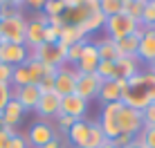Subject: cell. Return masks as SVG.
I'll return each instance as SVG.
<instances>
[{
	"label": "cell",
	"instance_id": "cell-1",
	"mask_svg": "<svg viewBox=\"0 0 155 148\" xmlns=\"http://www.w3.org/2000/svg\"><path fill=\"white\" fill-rule=\"evenodd\" d=\"M25 31H27V18L23 14L2 18V23H0V36H2L5 43L25 45Z\"/></svg>",
	"mask_w": 155,
	"mask_h": 148
},
{
	"label": "cell",
	"instance_id": "cell-2",
	"mask_svg": "<svg viewBox=\"0 0 155 148\" xmlns=\"http://www.w3.org/2000/svg\"><path fill=\"white\" fill-rule=\"evenodd\" d=\"M137 25H140V23H135L133 18H128L126 14H117V16L106 18V25H104V27H106V31H108V38L121 40V38H126V36L135 34Z\"/></svg>",
	"mask_w": 155,
	"mask_h": 148
},
{
	"label": "cell",
	"instance_id": "cell-3",
	"mask_svg": "<svg viewBox=\"0 0 155 148\" xmlns=\"http://www.w3.org/2000/svg\"><path fill=\"white\" fill-rule=\"evenodd\" d=\"M117 126H119V133H121V135L135 137V135L144 128L142 112H140V110H133V108H128V105L121 103V108L117 110Z\"/></svg>",
	"mask_w": 155,
	"mask_h": 148
},
{
	"label": "cell",
	"instance_id": "cell-4",
	"mask_svg": "<svg viewBox=\"0 0 155 148\" xmlns=\"http://www.w3.org/2000/svg\"><path fill=\"white\" fill-rule=\"evenodd\" d=\"M77 79H79V72L74 70L72 65H61L56 72V79H54V90L61 97H68V94H74L77 92Z\"/></svg>",
	"mask_w": 155,
	"mask_h": 148
},
{
	"label": "cell",
	"instance_id": "cell-5",
	"mask_svg": "<svg viewBox=\"0 0 155 148\" xmlns=\"http://www.w3.org/2000/svg\"><path fill=\"white\" fill-rule=\"evenodd\" d=\"M25 137H27L29 146L43 148L47 141H52L56 137V130H54V126L47 124V121H36V124L29 126V130H27V135H25Z\"/></svg>",
	"mask_w": 155,
	"mask_h": 148
},
{
	"label": "cell",
	"instance_id": "cell-6",
	"mask_svg": "<svg viewBox=\"0 0 155 148\" xmlns=\"http://www.w3.org/2000/svg\"><path fill=\"white\" fill-rule=\"evenodd\" d=\"M29 56H34V59H38L41 63L52 65V67L65 65V52L58 50V45H47V43H43L41 47H36L34 52H29Z\"/></svg>",
	"mask_w": 155,
	"mask_h": 148
},
{
	"label": "cell",
	"instance_id": "cell-7",
	"mask_svg": "<svg viewBox=\"0 0 155 148\" xmlns=\"http://www.w3.org/2000/svg\"><path fill=\"white\" fill-rule=\"evenodd\" d=\"M29 59V50L25 45H14V43H2L0 45V63H7V65H23Z\"/></svg>",
	"mask_w": 155,
	"mask_h": 148
},
{
	"label": "cell",
	"instance_id": "cell-8",
	"mask_svg": "<svg viewBox=\"0 0 155 148\" xmlns=\"http://www.w3.org/2000/svg\"><path fill=\"white\" fill-rule=\"evenodd\" d=\"M144 29H146L144 25H137L135 34L126 36V38H121V40H115L119 59H137V54H140V38H142Z\"/></svg>",
	"mask_w": 155,
	"mask_h": 148
},
{
	"label": "cell",
	"instance_id": "cell-9",
	"mask_svg": "<svg viewBox=\"0 0 155 148\" xmlns=\"http://www.w3.org/2000/svg\"><path fill=\"white\" fill-rule=\"evenodd\" d=\"M128 90V81L126 79H110V81H104L101 83V90H99V99L104 105L108 103H117L121 101V92Z\"/></svg>",
	"mask_w": 155,
	"mask_h": 148
},
{
	"label": "cell",
	"instance_id": "cell-10",
	"mask_svg": "<svg viewBox=\"0 0 155 148\" xmlns=\"http://www.w3.org/2000/svg\"><path fill=\"white\" fill-rule=\"evenodd\" d=\"M101 79L97 76V74H79V79H77V92L74 94H79V97H83L85 101H90V99H94V97H99V90H101Z\"/></svg>",
	"mask_w": 155,
	"mask_h": 148
},
{
	"label": "cell",
	"instance_id": "cell-11",
	"mask_svg": "<svg viewBox=\"0 0 155 148\" xmlns=\"http://www.w3.org/2000/svg\"><path fill=\"white\" fill-rule=\"evenodd\" d=\"M34 112L38 114V117H45V119L58 117V112H61V94H58L56 90H52V92H47V94H41V101H38Z\"/></svg>",
	"mask_w": 155,
	"mask_h": 148
},
{
	"label": "cell",
	"instance_id": "cell-12",
	"mask_svg": "<svg viewBox=\"0 0 155 148\" xmlns=\"http://www.w3.org/2000/svg\"><path fill=\"white\" fill-rule=\"evenodd\" d=\"M12 97L23 105L25 112H27V110H36V105L41 101V90H38L36 83H31V85H25V88H14Z\"/></svg>",
	"mask_w": 155,
	"mask_h": 148
},
{
	"label": "cell",
	"instance_id": "cell-13",
	"mask_svg": "<svg viewBox=\"0 0 155 148\" xmlns=\"http://www.w3.org/2000/svg\"><path fill=\"white\" fill-rule=\"evenodd\" d=\"M97 65H99L97 45H94V43H85L83 52H81V59L77 61L74 70H77L79 74H92V72H97Z\"/></svg>",
	"mask_w": 155,
	"mask_h": 148
},
{
	"label": "cell",
	"instance_id": "cell-14",
	"mask_svg": "<svg viewBox=\"0 0 155 148\" xmlns=\"http://www.w3.org/2000/svg\"><path fill=\"white\" fill-rule=\"evenodd\" d=\"M85 110H88V101L79 94H68L61 97V112L58 114H68L72 119H83Z\"/></svg>",
	"mask_w": 155,
	"mask_h": 148
},
{
	"label": "cell",
	"instance_id": "cell-15",
	"mask_svg": "<svg viewBox=\"0 0 155 148\" xmlns=\"http://www.w3.org/2000/svg\"><path fill=\"white\" fill-rule=\"evenodd\" d=\"M88 135H90V121H85V119H77L74 126L68 130L70 144L74 148H85V144H88Z\"/></svg>",
	"mask_w": 155,
	"mask_h": 148
},
{
	"label": "cell",
	"instance_id": "cell-16",
	"mask_svg": "<svg viewBox=\"0 0 155 148\" xmlns=\"http://www.w3.org/2000/svg\"><path fill=\"white\" fill-rule=\"evenodd\" d=\"M0 117H2V126H12V128H16V126L23 121V117H25V108L12 97V101L5 105V110L0 112Z\"/></svg>",
	"mask_w": 155,
	"mask_h": 148
},
{
	"label": "cell",
	"instance_id": "cell-17",
	"mask_svg": "<svg viewBox=\"0 0 155 148\" xmlns=\"http://www.w3.org/2000/svg\"><path fill=\"white\" fill-rule=\"evenodd\" d=\"M137 59L146 61V63H155V31L151 27L144 29L142 38H140V54Z\"/></svg>",
	"mask_w": 155,
	"mask_h": 148
},
{
	"label": "cell",
	"instance_id": "cell-18",
	"mask_svg": "<svg viewBox=\"0 0 155 148\" xmlns=\"http://www.w3.org/2000/svg\"><path fill=\"white\" fill-rule=\"evenodd\" d=\"M43 29H45V25L36 23L34 18L27 20V31H25V47H27L29 52H34L36 47L43 45Z\"/></svg>",
	"mask_w": 155,
	"mask_h": 148
},
{
	"label": "cell",
	"instance_id": "cell-19",
	"mask_svg": "<svg viewBox=\"0 0 155 148\" xmlns=\"http://www.w3.org/2000/svg\"><path fill=\"white\" fill-rule=\"evenodd\" d=\"M140 72V59H117L115 61V76L117 79H130Z\"/></svg>",
	"mask_w": 155,
	"mask_h": 148
},
{
	"label": "cell",
	"instance_id": "cell-20",
	"mask_svg": "<svg viewBox=\"0 0 155 148\" xmlns=\"http://www.w3.org/2000/svg\"><path fill=\"white\" fill-rule=\"evenodd\" d=\"M104 25H106V16L97 9V11H90L88 16H85V20H83V23H79V27H81L83 34L88 36V34H92V31L101 29Z\"/></svg>",
	"mask_w": 155,
	"mask_h": 148
},
{
	"label": "cell",
	"instance_id": "cell-21",
	"mask_svg": "<svg viewBox=\"0 0 155 148\" xmlns=\"http://www.w3.org/2000/svg\"><path fill=\"white\" fill-rule=\"evenodd\" d=\"M97 45V52H99V61H117L119 59V54H117V43L113 38H104L99 40Z\"/></svg>",
	"mask_w": 155,
	"mask_h": 148
},
{
	"label": "cell",
	"instance_id": "cell-22",
	"mask_svg": "<svg viewBox=\"0 0 155 148\" xmlns=\"http://www.w3.org/2000/svg\"><path fill=\"white\" fill-rule=\"evenodd\" d=\"M104 144H106V137H104V130H101V124L99 121H90V135H88L85 148H101Z\"/></svg>",
	"mask_w": 155,
	"mask_h": 148
},
{
	"label": "cell",
	"instance_id": "cell-23",
	"mask_svg": "<svg viewBox=\"0 0 155 148\" xmlns=\"http://www.w3.org/2000/svg\"><path fill=\"white\" fill-rule=\"evenodd\" d=\"M31 74H29V70H27V65H16L14 67V74H12V85L14 88H25V85H31Z\"/></svg>",
	"mask_w": 155,
	"mask_h": 148
},
{
	"label": "cell",
	"instance_id": "cell-24",
	"mask_svg": "<svg viewBox=\"0 0 155 148\" xmlns=\"http://www.w3.org/2000/svg\"><path fill=\"white\" fill-rule=\"evenodd\" d=\"M133 141L144 148H155V126H144L140 133L133 137Z\"/></svg>",
	"mask_w": 155,
	"mask_h": 148
},
{
	"label": "cell",
	"instance_id": "cell-25",
	"mask_svg": "<svg viewBox=\"0 0 155 148\" xmlns=\"http://www.w3.org/2000/svg\"><path fill=\"white\" fill-rule=\"evenodd\" d=\"M144 7H146V2H142V0H130V2H126V5H124L121 14H126L128 18H133L135 23H142Z\"/></svg>",
	"mask_w": 155,
	"mask_h": 148
},
{
	"label": "cell",
	"instance_id": "cell-26",
	"mask_svg": "<svg viewBox=\"0 0 155 148\" xmlns=\"http://www.w3.org/2000/svg\"><path fill=\"white\" fill-rule=\"evenodd\" d=\"M121 9H124V5H121L119 0H99V11L104 14L106 18L121 14Z\"/></svg>",
	"mask_w": 155,
	"mask_h": 148
},
{
	"label": "cell",
	"instance_id": "cell-27",
	"mask_svg": "<svg viewBox=\"0 0 155 148\" xmlns=\"http://www.w3.org/2000/svg\"><path fill=\"white\" fill-rule=\"evenodd\" d=\"M97 76L101 79V81H110V79H117L115 76V61H99L97 65Z\"/></svg>",
	"mask_w": 155,
	"mask_h": 148
},
{
	"label": "cell",
	"instance_id": "cell-28",
	"mask_svg": "<svg viewBox=\"0 0 155 148\" xmlns=\"http://www.w3.org/2000/svg\"><path fill=\"white\" fill-rule=\"evenodd\" d=\"M43 14L45 16H63L65 14V7H63L61 0H47L45 7H43Z\"/></svg>",
	"mask_w": 155,
	"mask_h": 148
},
{
	"label": "cell",
	"instance_id": "cell-29",
	"mask_svg": "<svg viewBox=\"0 0 155 148\" xmlns=\"http://www.w3.org/2000/svg\"><path fill=\"white\" fill-rule=\"evenodd\" d=\"M144 27H153L155 25V0L151 2H146V7H144V14H142V23Z\"/></svg>",
	"mask_w": 155,
	"mask_h": 148
},
{
	"label": "cell",
	"instance_id": "cell-30",
	"mask_svg": "<svg viewBox=\"0 0 155 148\" xmlns=\"http://www.w3.org/2000/svg\"><path fill=\"white\" fill-rule=\"evenodd\" d=\"M83 45H85V43H77V45L68 47V54H65V63H68V65H77V61L81 59Z\"/></svg>",
	"mask_w": 155,
	"mask_h": 148
},
{
	"label": "cell",
	"instance_id": "cell-31",
	"mask_svg": "<svg viewBox=\"0 0 155 148\" xmlns=\"http://www.w3.org/2000/svg\"><path fill=\"white\" fill-rule=\"evenodd\" d=\"M142 121L144 126H155V101H151L142 110Z\"/></svg>",
	"mask_w": 155,
	"mask_h": 148
},
{
	"label": "cell",
	"instance_id": "cell-32",
	"mask_svg": "<svg viewBox=\"0 0 155 148\" xmlns=\"http://www.w3.org/2000/svg\"><path fill=\"white\" fill-rule=\"evenodd\" d=\"M14 135H18L16 128H12V126H0V148H7V141Z\"/></svg>",
	"mask_w": 155,
	"mask_h": 148
},
{
	"label": "cell",
	"instance_id": "cell-33",
	"mask_svg": "<svg viewBox=\"0 0 155 148\" xmlns=\"http://www.w3.org/2000/svg\"><path fill=\"white\" fill-rule=\"evenodd\" d=\"M58 31H61V29H54V27H50V25H47V27L43 29V43L56 45V43H58Z\"/></svg>",
	"mask_w": 155,
	"mask_h": 148
},
{
	"label": "cell",
	"instance_id": "cell-34",
	"mask_svg": "<svg viewBox=\"0 0 155 148\" xmlns=\"http://www.w3.org/2000/svg\"><path fill=\"white\" fill-rule=\"evenodd\" d=\"M12 101V85L9 83H0V112L5 110V105Z\"/></svg>",
	"mask_w": 155,
	"mask_h": 148
},
{
	"label": "cell",
	"instance_id": "cell-35",
	"mask_svg": "<svg viewBox=\"0 0 155 148\" xmlns=\"http://www.w3.org/2000/svg\"><path fill=\"white\" fill-rule=\"evenodd\" d=\"M7 148H29V141H27V137H23L18 133L7 141Z\"/></svg>",
	"mask_w": 155,
	"mask_h": 148
},
{
	"label": "cell",
	"instance_id": "cell-36",
	"mask_svg": "<svg viewBox=\"0 0 155 148\" xmlns=\"http://www.w3.org/2000/svg\"><path fill=\"white\" fill-rule=\"evenodd\" d=\"M12 74H14V67L12 65L0 63V83H9V85H12Z\"/></svg>",
	"mask_w": 155,
	"mask_h": 148
},
{
	"label": "cell",
	"instance_id": "cell-37",
	"mask_svg": "<svg viewBox=\"0 0 155 148\" xmlns=\"http://www.w3.org/2000/svg\"><path fill=\"white\" fill-rule=\"evenodd\" d=\"M128 88H130V90H140V88H144V72H137L135 76L128 79Z\"/></svg>",
	"mask_w": 155,
	"mask_h": 148
},
{
	"label": "cell",
	"instance_id": "cell-38",
	"mask_svg": "<svg viewBox=\"0 0 155 148\" xmlns=\"http://www.w3.org/2000/svg\"><path fill=\"white\" fill-rule=\"evenodd\" d=\"M56 119H58V126H61V130H65V133H68V130H70L72 126H74V121H77V119L68 117V114H58Z\"/></svg>",
	"mask_w": 155,
	"mask_h": 148
},
{
	"label": "cell",
	"instance_id": "cell-39",
	"mask_svg": "<svg viewBox=\"0 0 155 148\" xmlns=\"http://www.w3.org/2000/svg\"><path fill=\"white\" fill-rule=\"evenodd\" d=\"M113 144H115L117 148H128V146L133 144V137H130V135H119L117 139H113Z\"/></svg>",
	"mask_w": 155,
	"mask_h": 148
},
{
	"label": "cell",
	"instance_id": "cell-40",
	"mask_svg": "<svg viewBox=\"0 0 155 148\" xmlns=\"http://www.w3.org/2000/svg\"><path fill=\"white\" fill-rule=\"evenodd\" d=\"M47 18H50V27H54V29H61V27H65V18H63V16H47Z\"/></svg>",
	"mask_w": 155,
	"mask_h": 148
},
{
	"label": "cell",
	"instance_id": "cell-41",
	"mask_svg": "<svg viewBox=\"0 0 155 148\" xmlns=\"http://www.w3.org/2000/svg\"><path fill=\"white\" fill-rule=\"evenodd\" d=\"M77 2H79V7H85L90 11H97L99 9V0H77Z\"/></svg>",
	"mask_w": 155,
	"mask_h": 148
},
{
	"label": "cell",
	"instance_id": "cell-42",
	"mask_svg": "<svg viewBox=\"0 0 155 148\" xmlns=\"http://www.w3.org/2000/svg\"><path fill=\"white\" fill-rule=\"evenodd\" d=\"M144 88L155 90V74L153 72H144Z\"/></svg>",
	"mask_w": 155,
	"mask_h": 148
},
{
	"label": "cell",
	"instance_id": "cell-43",
	"mask_svg": "<svg viewBox=\"0 0 155 148\" xmlns=\"http://www.w3.org/2000/svg\"><path fill=\"white\" fill-rule=\"evenodd\" d=\"M45 2H47V0H25V5H27V7H31V9H36V11H43Z\"/></svg>",
	"mask_w": 155,
	"mask_h": 148
},
{
	"label": "cell",
	"instance_id": "cell-44",
	"mask_svg": "<svg viewBox=\"0 0 155 148\" xmlns=\"http://www.w3.org/2000/svg\"><path fill=\"white\" fill-rule=\"evenodd\" d=\"M0 5H12V7L20 9V7H25V0H0Z\"/></svg>",
	"mask_w": 155,
	"mask_h": 148
},
{
	"label": "cell",
	"instance_id": "cell-45",
	"mask_svg": "<svg viewBox=\"0 0 155 148\" xmlns=\"http://www.w3.org/2000/svg\"><path fill=\"white\" fill-rule=\"evenodd\" d=\"M43 148H61V144H58V135H56V137H54L52 141H47V144L43 146Z\"/></svg>",
	"mask_w": 155,
	"mask_h": 148
},
{
	"label": "cell",
	"instance_id": "cell-46",
	"mask_svg": "<svg viewBox=\"0 0 155 148\" xmlns=\"http://www.w3.org/2000/svg\"><path fill=\"white\" fill-rule=\"evenodd\" d=\"M101 148H117V146H115V144H113V141H110V139H106V144L101 146Z\"/></svg>",
	"mask_w": 155,
	"mask_h": 148
},
{
	"label": "cell",
	"instance_id": "cell-47",
	"mask_svg": "<svg viewBox=\"0 0 155 148\" xmlns=\"http://www.w3.org/2000/svg\"><path fill=\"white\" fill-rule=\"evenodd\" d=\"M128 148H144V146H140V144H135V141H133V144L128 146Z\"/></svg>",
	"mask_w": 155,
	"mask_h": 148
},
{
	"label": "cell",
	"instance_id": "cell-48",
	"mask_svg": "<svg viewBox=\"0 0 155 148\" xmlns=\"http://www.w3.org/2000/svg\"><path fill=\"white\" fill-rule=\"evenodd\" d=\"M151 72L155 74V63H151Z\"/></svg>",
	"mask_w": 155,
	"mask_h": 148
},
{
	"label": "cell",
	"instance_id": "cell-49",
	"mask_svg": "<svg viewBox=\"0 0 155 148\" xmlns=\"http://www.w3.org/2000/svg\"><path fill=\"white\" fill-rule=\"evenodd\" d=\"M119 2H121V5H126V2H130V0H119Z\"/></svg>",
	"mask_w": 155,
	"mask_h": 148
},
{
	"label": "cell",
	"instance_id": "cell-50",
	"mask_svg": "<svg viewBox=\"0 0 155 148\" xmlns=\"http://www.w3.org/2000/svg\"><path fill=\"white\" fill-rule=\"evenodd\" d=\"M2 43H5V40H2V36H0V45H2Z\"/></svg>",
	"mask_w": 155,
	"mask_h": 148
},
{
	"label": "cell",
	"instance_id": "cell-51",
	"mask_svg": "<svg viewBox=\"0 0 155 148\" xmlns=\"http://www.w3.org/2000/svg\"><path fill=\"white\" fill-rule=\"evenodd\" d=\"M142 2H151V0H142Z\"/></svg>",
	"mask_w": 155,
	"mask_h": 148
},
{
	"label": "cell",
	"instance_id": "cell-52",
	"mask_svg": "<svg viewBox=\"0 0 155 148\" xmlns=\"http://www.w3.org/2000/svg\"><path fill=\"white\" fill-rule=\"evenodd\" d=\"M151 29H153V31H155V25H153V27H151Z\"/></svg>",
	"mask_w": 155,
	"mask_h": 148
},
{
	"label": "cell",
	"instance_id": "cell-53",
	"mask_svg": "<svg viewBox=\"0 0 155 148\" xmlns=\"http://www.w3.org/2000/svg\"><path fill=\"white\" fill-rule=\"evenodd\" d=\"M0 23H2V18H0Z\"/></svg>",
	"mask_w": 155,
	"mask_h": 148
}]
</instances>
